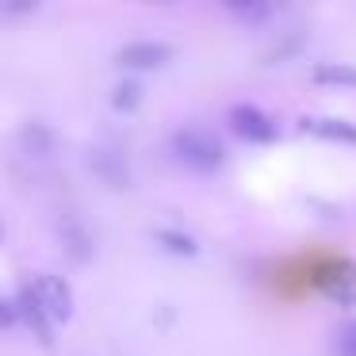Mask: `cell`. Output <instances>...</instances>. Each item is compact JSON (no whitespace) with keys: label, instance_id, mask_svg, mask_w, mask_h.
<instances>
[{"label":"cell","instance_id":"cell-11","mask_svg":"<svg viewBox=\"0 0 356 356\" xmlns=\"http://www.w3.org/2000/svg\"><path fill=\"white\" fill-rule=\"evenodd\" d=\"M154 238L161 241V245L169 249V253H177V257H195V253H200L195 238H188V234H180V230H157Z\"/></svg>","mask_w":356,"mask_h":356},{"label":"cell","instance_id":"cell-3","mask_svg":"<svg viewBox=\"0 0 356 356\" xmlns=\"http://www.w3.org/2000/svg\"><path fill=\"white\" fill-rule=\"evenodd\" d=\"M230 131L238 134L241 142H253V146H264V142H276L280 127L272 123L268 111H261L257 104H234L230 115H226Z\"/></svg>","mask_w":356,"mask_h":356},{"label":"cell","instance_id":"cell-16","mask_svg":"<svg viewBox=\"0 0 356 356\" xmlns=\"http://www.w3.org/2000/svg\"><path fill=\"white\" fill-rule=\"evenodd\" d=\"M0 12H8V16H24V12H35V4H0Z\"/></svg>","mask_w":356,"mask_h":356},{"label":"cell","instance_id":"cell-13","mask_svg":"<svg viewBox=\"0 0 356 356\" xmlns=\"http://www.w3.org/2000/svg\"><path fill=\"white\" fill-rule=\"evenodd\" d=\"M226 12L230 16H238V19H249V24H261V19H268L272 16V4H241V0H226Z\"/></svg>","mask_w":356,"mask_h":356},{"label":"cell","instance_id":"cell-2","mask_svg":"<svg viewBox=\"0 0 356 356\" xmlns=\"http://www.w3.org/2000/svg\"><path fill=\"white\" fill-rule=\"evenodd\" d=\"M27 287L35 291V299L47 310L50 322H70L73 318V287L65 284L62 276H54V272H35V276L27 280Z\"/></svg>","mask_w":356,"mask_h":356},{"label":"cell","instance_id":"cell-5","mask_svg":"<svg viewBox=\"0 0 356 356\" xmlns=\"http://www.w3.org/2000/svg\"><path fill=\"white\" fill-rule=\"evenodd\" d=\"M12 302H16V318H19V322H24L27 330H31L35 337L42 341V345H50V341H54V322H50L47 310L39 307V299H35L31 287L24 284V287L16 291V299H12Z\"/></svg>","mask_w":356,"mask_h":356},{"label":"cell","instance_id":"cell-10","mask_svg":"<svg viewBox=\"0 0 356 356\" xmlns=\"http://www.w3.org/2000/svg\"><path fill=\"white\" fill-rule=\"evenodd\" d=\"M142 104V85L138 81H119L115 88H111V108L115 111H134Z\"/></svg>","mask_w":356,"mask_h":356},{"label":"cell","instance_id":"cell-1","mask_svg":"<svg viewBox=\"0 0 356 356\" xmlns=\"http://www.w3.org/2000/svg\"><path fill=\"white\" fill-rule=\"evenodd\" d=\"M172 154H177V161L188 165L192 172H215V169H222V161H226L222 142L211 131H203V127H180V131L172 134Z\"/></svg>","mask_w":356,"mask_h":356},{"label":"cell","instance_id":"cell-8","mask_svg":"<svg viewBox=\"0 0 356 356\" xmlns=\"http://www.w3.org/2000/svg\"><path fill=\"white\" fill-rule=\"evenodd\" d=\"M310 77L318 85H333V88H356V65H345V62H318L310 70Z\"/></svg>","mask_w":356,"mask_h":356},{"label":"cell","instance_id":"cell-14","mask_svg":"<svg viewBox=\"0 0 356 356\" xmlns=\"http://www.w3.org/2000/svg\"><path fill=\"white\" fill-rule=\"evenodd\" d=\"M65 241H70V249H73L77 261H88V257H92V249H88V234L81 230V226H65Z\"/></svg>","mask_w":356,"mask_h":356},{"label":"cell","instance_id":"cell-17","mask_svg":"<svg viewBox=\"0 0 356 356\" xmlns=\"http://www.w3.org/2000/svg\"><path fill=\"white\" fill-rule=\"evenodd\" d=\"M0 238H4V226H0Z\"/></svg>","mask_w":356,"mask_h":356},{"label":"cell","instance_id":"cell-9","mask_svg":"<svg viewBox=\"0 0 356 356\" xmlns=\"http://www.w3.org/2000/svg\"><path fill=\"white\" fill-rule=\"evenodd\" d=\"M24 149L31 157H50V149H54V134H50L42 123H27L24 127Z\"/></svg>","mask_w":356,"mask_h":356},{"label":"cell","instance_id":"cell-6","mask_svg":"<svg viewBox=\"0 0 356 356\" xmlns=\"http://www.w3.org/2000/svg\"><path fill=\"white\" fill-rule=\"evenodd\" d=\"M92 169L108 180L111 188H127L131 184V165L119 149H92Z\"/></svg>","mask_w":356,"mask_h":356},{"label":"cell","instance_id":"cell-15","mask_svg":"<svg viewBox=\"0 0 356 356\" xmlns=\"http://www.w3.org/2000/svg\"><path fill=\"white\" fill-rule=\"evenodd\" d=\"M16 322H19V318H16V302L0 295V330H8V325H16Z\"/></svg>","mask_w":356,"mask_h":356},{"label":"cell","instance_id":"cell-4","mask_svg":"<svg viewBox=\"0 0 356 356\" xmlns=\"http://www.w3.org/2000/svg\"><path fill=\"white\" fill-rule=\"evenodd\" d=\"M115 62L123 70H161V65L172 62V47L169 42H157V39H134L127 47H119Z\"/></svg>","mask_w":356,"mask_h":356},{"label":"cell","instance_id":"cell-7","mask_svg":"<svg viewBox=\"0 0 356 356\" xmlns=\"http://www.w3.org/2000/svg\"><path fill=\"white\" fill-rule=\"evenodd\" d=\"M302 127H307L310 134H318V138H325V142H345V146H356V123H348V119L318 115V119H302Z\"/></svg>","mask_w":356,"mask_h":356},{"label":"cell","instance_id":"cell-12","mask_svg":"<svg viewBox=\"0 0 356 356\" xmlns=\"http://www.w3.org/2000/svg\"><path fill=\"white\" fill-rule=\"evenodd\" d=\"M330 348H333V356H356V318H345V322L333 330Z\"/></svg>","mask_w":356,"mask_h":356}]
</instances>
